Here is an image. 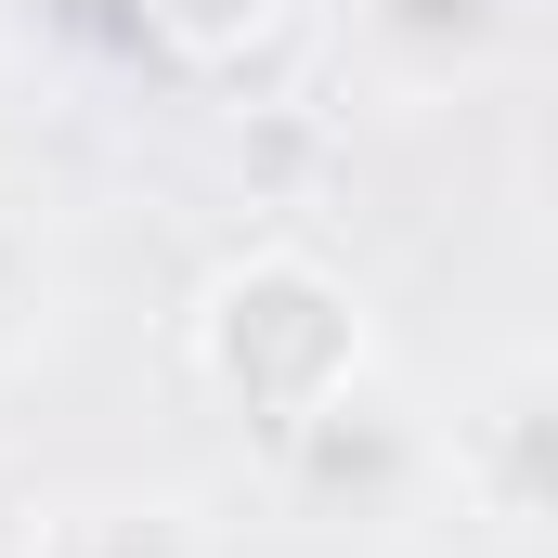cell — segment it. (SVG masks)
Here are the masks:
<instances>
[{
  "instance_id": "obj_4",
  "label": "cell",
  "mask_w": 558,
  "mask_h": 558,
  "mask_svg": "<svg viewBox=\"0 0 558 558\" xmlns=\"http://www.w3.org/2000/svg\"><path fill=\"white\" fill-rule=\"evenodd\" d=\"M533 0H351V52L390 105H454L520 52Z\"/></svg>"
},
{
  "instance_id": "obj_7",
  "label": "cell",
  "mask_w": 558,
  "mask_h": 558,
  "mask_svg": "<svg viewBox=\"0 0 558 558\" xmlns=\"http://www.w3.org/2000/svg\"><path fill=\"white\" fill-rule=\"evenodd\" d=\"M143 26H156L182 65H247L286 26V0H143Z\"/></svg>"
},
{
  "instance_id": "obj_1",
  "label": "cell",
  "mask_w": 558,
  "mask_h": 558,
  "mask_svg": "<svg viewBox=\"0 0 558 558\" xmlns=\"http://www.w3.org/2000/svg\"><path fill=\"white\" fill-rule=\"evenodd\" d=\"M195 377L221 416H247L260 441H286L299 416H325L351 377H377V325L338 260L312 247H247L195 286Z\"/></svg>"
},
{
  "instance_id": "obj_6",
  "label": "cell",
  "mask_w": 558,
  "mask_h": 558,
  "mask_svg": "<svg viewBox=\"0 0 558 558\" xmlns=\"http://www.w3.org/2000/svg\"><path fill=\"white\" fill-rule=\"evenodd\" d=\"M52 338H65V234H52V208L0 169V377H26Z\"/></svg>"
},
{
  "instance_id": "obj_2",
  "label": "cell",
  "mask_w": 558,
  "mask_h": 558,
  "mask_svg": "<svg viewBox=\"0 0 558 558\" xmlns=\"http://www.w3.org/2000/svg\"><path fill=\"white\" fill-rule=\"evenodd\" d=\"M441 494L494 546H546V520H558V390H546L533 351H507L454 403V428H441Z\"/></svg>"
},
{
  "instance_id": "obj_5",
  "label": "cell",
  "mask_w": 558,
  "mask_h": 558,
  "mask_svg": "<svg viewBox=\"0 0 558 558\" xmlns=\"http://www.w3.org/2000/svg\"><path fill=\"white\" fill-rule=\"evenodd\" d=\"M26 558H221V533H208L182 494H131V481H105V494L39 507V520H26Z\"/></svg>"
},
{
  "instance_id": "obj_3",
  "label": "cell",
  "mask_w": 558,
  "mask_h": 558,
  "mask_svg": "<svg viewBox=\"0 0 558 558\" xmlns=\"http://www.w3.org/2000/svg\"><path fill=\"white\" fill-rule=\"evenodd\" d=\"M274 454H286V494H299L312 520H364V533H403V507L441 481V428L403 416L377 377H351L325 416L286 428Z\"/></svg>"
}]
</instances>
